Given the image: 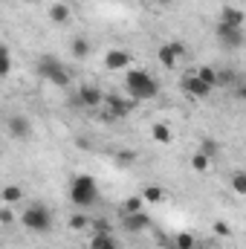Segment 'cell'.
<instances>
[{
  "mask_svg": "<svg viewBox=\"0 0 246 249\" xmlns=\"http://www.w3.org/2000/svg\"><path fill=\"white\" fill-rule=\"evenodd\" d=\"M0 223H3V226H9V223H15V212H12L9 206H3V209H0Z\"/></svg>",
  "mask_w": 246,
  "mask_h": 249,
  "instance_id": "30",
  "label": "cell"
},
{
  "mask_svg": "<svg viewBox=\"0 0 246 249\" xmlns=\"http://www.w3.org/2000/svg\"><path fill=\"white\" fill-rule=\"evenodd\" d=\"M185 55V44H180V41H171V44H162L159 50H157V58H159V64L165 67V70H174L177 67V61Z\"/></svg>",
  "mask_w": 246,
  "mask_h": 249,
  "instance_id": "6",
  "label": "cell"
},
{
  "mask_svg": "<svg viewBox=\"0 0 246 249\" xmlns=\"http://www.w3.org/2000/svg\"><path fill=\"white\" fill-rule=\"evenodd\" d=\"M244 9H238V6H223V12H220V23H226V26H235V29H244Z\"/></svg>",
  "mask_w": 246,
  "mask_h": 249,
  "instance_id": "15",
  "label": "cell"
},
{
  "mask_svg": "<svg viewBox=\"0 0 246 249\" xmlns=\"http://www.w3.org/2000/svg\"><path fill=\"white\" fill-rule=\"evenodd\" d=\"M102 102H105V90L96 84H84L75 96V105H81V107H102Z\"/></svg>",
  "mask_w": 246,
  "mask_h": 249,
  "instance_id": "8",
  "label": "cell"
},
{
  "mask_svg": "<svg viewBox=\"0 0 246 249\" xmlns=\"http://www.w3.org/2000/svg\"><path fill=\"white\" fill-rule=\"evenodd\" d=\"M6 127H9L12 139H29V136H32V122H29L26 116H12V119L6 122Z\"/></svg>",
  "mask_w": 246,
  "mask_h": 249,
  "instance_id": "12",
  "label": "cell"
},
{
  "mask_svg": "<svg viewBox=\"0 0 246 249\" xmlns=\"http://www.w3.org/2000/svg\"><path fill=\"white\" fill-rule=\"evenodd\" d=\"M116 162L119 165H133L136 162V154L133 151H116Z\"/></svg>",
  "mask_w": 246,
  "mask_h": 249,
  "instance_id": "27",
  "label": "cell"
},
{
  "mask_svg": "<svg viewBox=\"0 0 246 249\" xmlns=\"http://www.w3.org/2000/svg\"><path fill=\"white\" fill-rule=\"evenodd\" d=\"M139 197H142L145 203H162V200H165V188L162 186H145Z\"/></svg>",
  "mask_w": 246,
  "mask_h": 249,
  "instance_id": "20",
  "label": "cell"
},
{
  "mask_svg": "<svg viewBox=\"0 0 246 249\" xmlns=\"http://www.w3.org/2000/svg\"><path fill=\"white\" fill-rule=\"evenodd\" d=\"M90 53H93V44H90L84 35H75V38L70 41V55H72L75 61H87Z\"/></svg>",
  "mask_w": 246,
  "mask_h": 249,
  "instance_id": "13",
  "label": "cell"
},
{
  "mask_svg": "<svg viewBox=\"0 0 246 249\" xmlns=\"http://www.w3.org/2000/svg\"><path fill=\"white\" fill-rule=\"evenodd\" d=\"M151 136H154V142H159V145H168L171 142V127L165 122H157L151 127Z\"/></svg>",
  "mask_w": 246,
  "mask_h": 249,
  "instance_id": "21",
  "label": "cell"
},
{
  "mask_svg": "<svg viewBox=\"0 0 246 249\" xmlns=\"http://www.w3.org/2000/svg\"><path fill=\"white\" fill-rule=\"evenodd\" d=\"M133 61V55L127 53V50H110L107 55H105V67L110 70V72H119V70H127Z\"/></svg>",
  "mask_w": 246,
  "mask_h": 249,
  "instance_id": "9",
  "label": "cell"
},
{
  "mask_svg": "<svg viewBox=\"0 0 246 249\" xmlns=\"http://www.w3.org/2000/svg\"><path fill=\"white\" fill-rule=\"evenodd\" d=\"M200 151H203L206 157H217V142H214V139H203V142H200Z\"/></svg>",
  "mask_w": 246,
  "mask_h": 249,
  "instance_id": "28",
  "label": "cell"
},
{
  "mask_svg": "<svg viewBox=\"0 0 246 249\" xmlns=\"http://www.w3.org/2000/svg\"><path fill=\"white\" fill-rule=\"evenodd\" d=\"M142 203H145V200H142L139 194H136V197H127V200H124V214H133V212H142Z\"/></svg>",
  "mask_w": 246,
  "mask_h": 249,
  "instance_id": "25",
  "label": "cell"
},
{
  "mask_svg": "<svg viewBox=\"0 0 246 249\" xmlns=\"http://www.w3.org/2000/svg\"><path fill=\"white\" fill-rule=\"evenodd\" d=\"M87 249H119V241L113 238V232H93Z\"/></svg>",
  "mask_w": 246,
  "mask_h": 249,
  "instance_id": "14",
  "label": "cell"
},
{
  "mask_svg": "<svg viewBox=\"0 0 246 249\" xmlns=\"http://www.w3.org/2000/svg\"><path fill=\"white\" fill-rule=\"evenodd\" d=\"M20 226L29 229V232H38V235H47L53 229V212L44 206V203H29L23 212H20Z\"/></svg>",
  "mask_w": 246,
  "mask_h": 249,
  "instance_id": "3",
  "label": "cell"
},
{
  "mask_svg": "<svg viewBox=\"0 0 246 249\" xmlns=\"http://www.w3.org/2000/svg\"><path fill=\"white\" fill-rule=\"evenodd\" d=\"M124 90H127V99L133 102H148L159 93V84L157 78L148 72V70H136V67H127L124 70Z\"/></svg>",
  "mask_w": 246,
  "mask_h": 249,
  "instance_id": "1",
  "label": "cell"
},
{
  "mask_svg": "<svg viewBox=\"0 0 246 249\" xmlns=\"http://www.w3.org/2000/svg\"><path fill=\"white\" fill-rule=\"evenodd\" d=\"M183 90L188 93V96H194V99H206V96L211 93V87H206L194 72H185L183 75Z\"/></svg>",
  "mask_w": 246,
  "mask_h": 249,
  "instance_id": "10",
  "label": "cell"
},
{
  "mask_svg": "<svg viewBox=\"0 0 246 249\" xmlns=\"http://www.w3.org/2000/svg\"><path fill=\"white\" fill-rule=\"evenodd\" d=\"M217 41H220L223 50H241V47H244V29L217 23Z\"/></svg>",
  "mask_w": 246,
  "mask_h": 249,
  "instance_id": "7",
  "label": "cell"
},
{
  "mask_svg": "<svg viewBox=\"0 0 246 249\" xmlns=\"http://www.w3.org/2000/svg\"><path fill=\"white\" fill-rule=\"evenodd\" d=\"M154 3H162V6H165V3H171V0H154Z\"/></svg>",
  "mask_w": 246,
  "mask_h": 249,
  "instance_id": "34",
  "label": "cell"
},
{
  "mask_svg": "<svg viewBox=\"0 0 246 249\" xmlns=\"http://www.w3.org/2000/svg\"><path fill=\"white\" fill-rule=\"evenodd\" d=\"M70 18H72V12H70L67 3H53V6H50V20H53V23H67Z\"/></svg>",
  "mask_w": 246,
  "mask_h": 249,
  "instance_id": "17",
  "label": "cell"
},
{
  "mask_svg": "<svg viewBox=\"0 0 246 249\" xmlns=\"http://www.w3.org/2000/svg\"><path fill=\"white\" fill-rule=\"evenodd\" d=\"M67 226H70L72 232H87V229H90V217H87V214L78 209V212H72V214H70Z\"/></svg>",
  "mask_w": 246,
  "mask_h": 249,
  "instance_id": "16",
  "label": "cell"
},
{
  "mask_svg": "<svg viewBox=\"0 0 246 249\" xmlns=\"http://www.w3.org/2000/svg\"><path fill=\"white\" fill-rule=\"evenodd\" d=\"M232 188H235V194H246V174L244 171H235V177H232Z\"/></svg>",
  "mask_w": 246,
  "mask_h": 249,
  "instance_id": "26",
  "label": "cell"
},
{
  "mask_svg": "<svg viewBox=\"0 0 246 249\" xmlns=\"http://www.w3.org/2000/svg\"><path fill=\"white\" fill-rule=\"evenodd\" d=\"M124 3H127V0H124Z\"/></svg>",
  "mask_w": 246,
  "mask_h": 249,
  "instance_id": "37",
  "label": "cell"
},
{
  "mask_svg": "<svg viewBox=\"0 0 246 249\" xmlns=\"http://www.w3.org/2000/svg\"><path fill=\"white\" fill-rule=\"evenodd\" d=\"M194 75L206 84V87H211L214 90V84H217V75H214V67H200V70H194Z\"/></svg>",
  "mask_w": 246,
  "mask_h": 249,
  "instance_id": "23",
  "label": "cell"
},
{
  "mask_svg": "<svg viewBox=\"0 0 246 249\" xmlns=\"http://www.w3.org/2000/svg\"><path fill=\"white\" fill-rule=\"evenodd\" d=\"M102 105H105L107 113H113L116 119H122V116H127L130 110H136L139 102H133V99H127V96H119V93H107Z\"/></svg>",
  "mask_w": 246,
  "mask_h": 249,
  "instance_id": "5",
  "label": "cell"
},
{
  "mask_svg": "<svg viewBox=\"0 0 246 249\" xmlns=\"http://www.w3.org/2000/svg\"><path fill=\"white\" fill-rule=\"evenodd\" d=\"M214 235H220V238H229V235H232V229H229V223H223V220H217V223H214Z\"/></svg>",
  "mask_w": 246,
  "mask_h": 249,
  "instance_id": "31",
  "label": "cell"
},
{
  "mask_svg": "<svg viewBox=\"0 0 246 249\" xmlns=\"http://www.w3.org/2000/svg\"><path fill=\"white\" fill-rule=\"evenodd\" d=\"M0 127H3V119H0Z\"/></svg>",
  "mask_w": 246,
  "mask_h": 249,
  "instance_id": "35",
  "label": "cell"
},
{
  "mask_svg": "<svg viewBox=\"0 0 246 249\" xmlns=\"http://www.w3.org/2000/svg\"><path fill=\"white\" fill-rule=\"evenodd\" d=\"M0 58H12V55H9V47H6V44H0Z\"/></svg>",
  "mask_w": 246,
  "mask_h": 249,
  "instance_id": "33",
  "label": "cell"
},
{
  "mask_svg": "<svg viewBox=\"0 0 246 249\" xmlns=\"http://www.w3.org/2000/svg\"><path fill=\"white\" fill-rule=\"evenodd\" d=\"M174 247H177V249H194V247H197V241H194V235L180 232V235L174 238Z\"/></svg>",
  "mask_w": 246,
  "mask_h": 249,
  "instance_id": "24",
  "label": "cell"
},
{
  "mask_svg": "<svg viewBox=\"0 0 246 249\" xmlns=\"http://www.w3.org/2000/svg\"><path fill=\"white\" fill-rule=\"evenodd\" d=\"M194 249H200V247H194Z\"/></svg>",
  "mask_w": 246,
  "mask_h": 249,
  "instance_id": "36",
  "label": "cell"
},
{
  "mask_svg": "<svg viewBox=\"0 0 246 249\" xmlns=\"http://www.w3.org/2000/svg\"><path fill=\"white\" fill-rule=\"evenodd\" d=\"M70 200H72V206L81 209V212L93 209V206L99 203V183H96L90 174L72 177V183H70Z\"/></svg>",
  "mask_w": 246,
  "mask_h": 249,
  "instance_id": "2",
  "label": "cell"
},
{
  "mask_svg": "<svg viewBox=\"0 0 246 249\" xmlns=\"http://www.w3.org/2000/svg\"><path fill=\"white\" fill-rule=\"evenodd\" d=\"M90 229H93V232H113L110 220H90Z\"/></svg>",
  "mask_w": 246,
  "mask_h": 249,
  "instance_id": "29",
  "label": "cell"
},
{
  "mask_svg": "<svg viewBox=\"0 0 246 249\" xmlns=\"http://www.w3.org/2000/svg\"><path fill=\"white\" fill-rule=\"evenodd\" d=\"M191 168H194L197 174H206V171L211 168V157H206L203 151H197V154L191 157Z\"/></svg>",
  "mask_w": 246,
  "mask_h": 249,
  "instance_id": "22",
  "label": "cell"
},
{
  "mask_svg": "<svg viewBox=\"0 0 246 249\" xmlns=\"http://www.w3.org/2000/svg\"><path fill=\"white\" fill-rule=\"evenodd\" d=\"M12 72V58H0V78H6Z\"/></svg>",
  "mask_w": 246,
  "mask_h": 249,
  "instance_id": "32",
  "label": "cell"
},
{
  "mask_svg": "<svg viewBox=\"0 0 246 249\" xmlns=\"http://www.w3.org/2000/svg\"><path fill=\"white\" fill-rule=\"evenodd\" d=\"M38 75L41 78H47L50 84H55V87H67L70 84V70L64 67L55 55H50V53H44L41 58H38Z\"/></svg>",
  "mask_w": 246,
  "mask_h": 249,
  "instance_id": "4",
  "label": "cell"
},
{
  "mask_svg": "<svg viewBox=\"0 0 246 249\" xmlns=\"http://www.w3.org/2000/svg\"><path fill=\"white\" fill-rule=\"evenodd\" d=\"M214 75H217V84H214V87H232V84H238V81H241V78H238V72H235V70H229V67L214 70Z\"/></svg>",
  "mask_w": 246,
  "mask_h": 249,
  "instance_id": "18",
  "label": "cell"
},
{
  "mask_svg": "<svg viewBox=\"0 0 246 249\" xmlns=\"http://www.w3.org/2000/svg\"><path fill=\"white\" fill-rule=\"evenodd\" d=\"M0 200H3L6 206H15V203H20V200H23V188H20V186H3Z\"/></svg>",
  "mask_w": 246,
  "mask_h": 249,
  "instance_id": "19",
  "label": "cell"
},
{
  "mask_svg": "<svg viewBox=\"0 0 246 249\" xmlns=\"http://www.w3.org/2000/svg\"><path fill=\"white\" fill-rule=\"evenodd\" d=\"M122 226L130 232V235H139V232H145V229L151 226V217H148L145 212H133V214H124Z\"/></svg>",
  "mask_w": 246,
  "mask_h": 249,
  "instance_id": "11",
  "label": "cell"
}]
</instances>
